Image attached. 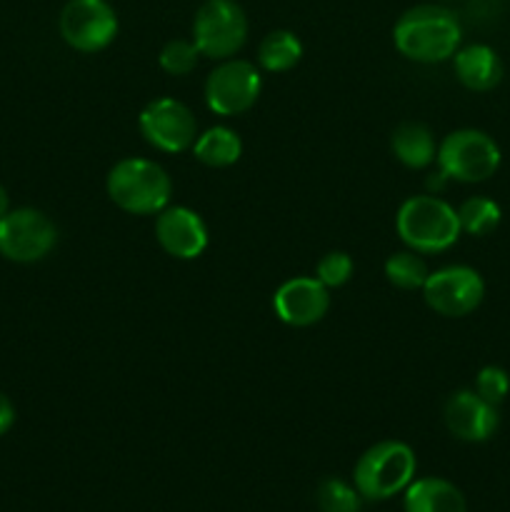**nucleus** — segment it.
<instances>
[{"mask_svg":"<svg viewBox=\"0 0 510 512\" xmlns=\"http://www.w3.org/2000/svg\"><path fill=\"white\" fill-rule=\"evenodd\" d=\"M395 48L415 63H443L453 58L463 40L458 18L443 5H415L393 28Z\"/></svg>","mask_w":510,"mask_h":512,"instance_id":"1","label":"nucleus"},{"mask_svg":"<svg viewBox=\"0 0 510 512\" xmlns=\"http://www.w3.org/2000/svg\"><path fill=\"white\" fill-rule=\"evenodd\" d=\"M395 228L400 240L410 250L423 255L443 253L453 248L460 238L458 210L438 195H413L400 205L395 215Z\"/></svg>","mask_w":510,"mask_h":512,"instance_id":"2","label":"nucleus"},{"mask_svg":"<svg viewBox=\"0 0 510 512\" xmlns=\"http://www.w3.org/2000/svg\"><path fill=\"white\" fill-rule=\"evenodd\" d=\"M108 195L130 215H158L170 205L173 183L163 165L145 158H123L110 168Z\"/></svg>","mask_w":510,"mask_h":512,"instance_id":"3","label":"nucleus"},{"mask_svg":"<svg viewBox=\"0 0 510 512\" xmlns=\"http://www.w3.org/2000/svg\"><path fill=\"white\" fill-rule=\"evenodd\" d=\"M415 468H418V460L408 443L383 440L365 450L355 463V488L363 495V500H388L405 493V488L415 480Z\"/></svg>","mask_w":510,"mask_h":512,"instance_id":"4","label":"nucleus"},{"mask_svg":"<svg viewBox=\"0 0 510 512\" xmlns=\"http://www.w3.org/2000/svg\"><path fill=\"white\" fill-rule=\"evenodd\" d=\"M438 168L448 180L483 183L500 168V148L488 133L475 128L455 130L438 145Z\"/></svg>","mask_w":510,"mask_h":512,"instance_id":"5","label":"nucleus"},{"mask_svg":"<svg viewBox=\"0 0 510 512\" xmlns=\"http://www.w3.org/2000/svg\"><path fill=\"white\" fill-rule=\"evenodd\" d=\"M248 40V18L235 0H205L193 20V43L210 60H228Z\"/></svg>","mask_w":510,"mask_h":512,"instance_id":"6","label":"nucleus"},{"mask_svg":"<svg viewBox=\"0 0 510 512\" xmlns=\"http://www.w3.org/2000/svg\"><path fill=\"white\" fill-rule=\"evenodd\" d=\"M58 243V228L35 208L8 210L0 218V255L13 263H38Z\"/></svg>","mask_w":510,"mask_h":512,"instance_id":"7","label":"nucleus"},{"mask_svg":"<svg viewBox=\"0 0 510 512\" xmlns=\"http://www.w3.org/2000/svg\"><path fill=\"white\" fill-rule=\"evenodd\" d=\"M263 90L260 70L250 60L228 58L205 80V103L215 115H240L253 108Z\"/></svg>","mask_w":510,"mask_h":512,"instance_id":"8","label":"nucleus"},{"mask_svg":"<svg viewBox=\"0 0 510 512\" xmlns=\"http://www.w3.org/2000/svg\"><path fill=\"white\" fill-rule=\"evenodd\" d=\"M58 25L65 43L78 53H98L118 35V15L108 0H68Z\"/></svg>","mask_w":510,"mask_h":512,"instance_id":"9","label":"nucleus"},{"mask_svg":"<svg viewBox=\"0 0 510 512\" xmlns=\"http://www.w3.org/2000/svg\"><path fill=\"white\" fill-rule=\"evenodd\" d=\"M423 298L428 308L443 318H463L483 303L485 283L478 270L468 265H448L428 275Z\"/></svg>","mask_w":510,"mask_h":512,"instance_id":"10","label":"nucleus"},{"mask_svg":"<svg viewBox=\"0 0 510 512\" xmlns=\"http://www.w3.org/2000/svg\"><path fill=\"white\" fill-rule=\"evenodd\" d=\"M140 133L163 153H183L198 138V120L193 110L175 98H158L143 108L138 118Z\"/></svg>","mask_w":510,"mask_h":512,"instance_id":"11","label":"nucleus"},{"mask_svg":"<svg viewBox=\"0 0 510 512\" xmlns=\"http://www.w3.org/2000/svg\"><path fill=\"white\" fill-rule=\"evenodd\" d=\"M330 293L318 278H290L275 290L273 310L290 328H310L328 315Z\"/></svg>","mask_w":510,"mask_h":512,"instance_id":"12","label":"nucleus"},{"mask_svg":"<svg viewBox=\"0 0 510 512\" xmlns=\"http://www.w3.org/2000/svg\"><path fill=\"white\" fill-rule=\"evenodd\" d=\"M155 238L160 248L178 260H195L208 248V228L195 210L168 205L155 218Z\"/></svg>","mask_w":510,"mask_h":512,"instance_id":"13","label":"nucleus"},{"mask_svg":"<svg viewBox=\"0 0 510 512\" xmlns=\"http://www.w3.org/2000/svg\"><path fill=\"white\" fill-rule=\"evenodd\" d=\"M443 418L450 435L463 443H485L493 438L500 425L498 408L480 398L475 390H458L450 395Z\"/></svg>","mask_w":510,"mask_h":512,"instance_id":"14","label":"nucleus"},{"mask_svg":"<svg viewBox=\"0 0 510 512\" xmlns=\"http://www.w3.org/2000/svg\"><path fill=\"white\" fill-rule=\"evenodd\" d=\"M453 68L460 83L475 93H488L503 80V60L490 45L475 43L468 48H458L453 55Z\"/></svg>","mask_w":510,"mask_h":512,"instance_id":"15","label":"nucleus"},{"mask_svg":"<svg viewBox=\"0 0 510 512\" xmlns=\"http://www.w3.org/2000/svg\"><path fill=\"white\" fill-rule=\"evenodd\" d=\"M405 512H468V503L450 480L420 478L405 488Z\"/></svg>","mask_w":510,"mask_h":512,"instance_id":"16","label":"nucleus"},{"mask_svg":"<svg viewBox=\"0 0 510 512\" xmlns=\"http://www.w3.org/2000/svg\"><path fill=\"white\" fill-rule=\"evenodd\" d=\"M390 150L405 168L423 170L438 158V143L423 123H403L393 130Z\"/></svg>","mask_w":510,"mask_h":512,"instance_id":"17","label":"nucleus"},{"mask_svg":"<svg viewBox=\"0 0 510 512\" xmlns=\"http://www.w3.org/2000/svg\"><path fill=\"white\" fill-rule=\"evenodd\" d=\"M193 155L208 168H228V165L238 163L243 155V140L233 128L215 125L195 138Z\"/></svg>","mask_w":510,"mask_h":512,"instance_id":"18","label":"nucleus"},{"mask_svg":"<svg viewBox=\"0 0 510 512\" xmlns=\"http://www.w3.org/2000/svg\"><path fill=\"white\" fill-rule=\"evenodd\" d=\"M303 58V43L290 30H273L260 40L258 63L268 73H285Z\"/></svg>","mask_w":510,"mask_h":512,"instance_id":"19","label":"nucleus"},{"mask_svg":"<svg viewBox=\"0 0 510 512\" xmlns=\"http://www.w3.org/2000/svg\"><path fill=\"white\" fill-rule=\"evenodd\" d=\"M500 218H503L500 205L495 200L483 198V195H473V198H468L458 208L460 230L468 235H475V238H483V235H490L493 230H498Z\"/></svg>","mask_w":510,"mask_h":512,"instance_id":"20","label":"nucleus"},{"mask_svg":"<svg viewBox=\"0 0 510 512\" xmlns=\"http://www.w3.org/2000/svg\"><path fill=\"white\" fill-rule=\"evenodd\" d=\"M428 275V265L415 250H400V253H393L385 260V278L400 290H423Z\"/></svg>","mask_w":510,"mask_h":512,"instance_id":"21","label":"nucleus"},{"mask_svg":"<svg viewBox=\"0 0 510 512\" xmlns=\"http://www.w3.org/2000/svg\"><path fill=\"white\" fill-rule=\"evenodd\" d=\"M315 500H318L320 512H360L363 508V495L358 493V488L338 478L323 480Z\"/></svg>","mask_w":510,"mask_h":512,"instance_id":"22","label":"nucleus"},{"mask_svg":"<svg viewBox=\"0 0 510 512\" xmlns=\"http://www.w3.org/2000/svg\"><path fill=\"white\" fill-rule=\"evenodd\" d=\"M200 50L193 40H170V43L163 45L158 55L160 68L165 70L168 75H188L193 73L195 65H198Z\"/></svg>","mask_w":510,"mask_h":512,"instance_id":"23","label":"nucleus"},{"mask_svg":"<svg viewBox=\"0 0 510 512\" xmlns=\"http://www.w3.org/2000/svg\"><path fill=\"white\" fill-rule=\"evenodd\" d=\"M355 263L348 253L343 250H330L315 265V278L325 285V288H340L353 278Z\"/></svg>","mask_w":510,"mask_h":512,"instance_id":"24","label":"nucleus"},{"mask_svg":"<svg viewBox=\"0 0 510 512\" xmlns=\"http://www.w3.org/2000/svg\"><path fill=\"white\" fill-rule=\"evenodd\" d=\"M475 393L498 408L510 393L508 373H505L503 368H498V365H485V368L478 373V378H475Z\"/></svg>","mask_w":510,"mask_h":512,"instance_id":"25","label":"nucleus"},{"mask_svg":"<svg viewBox=\"0 0 510 512\" xmlns=\"http://www.w3.org/2000/svg\"><path fill=\"white\" fill-rule=\"evenodd\" d=\"M15 423V405L10 403V398L5 393H0V438L13 428Z\"/></svg>","mask_w":510,"mask_h":512,"instance_id":"26","label":"nucleus"},{"mask_svg":"<svg viewBox=\"0 0 510 512\" xmlns=\"http://www.w3.org/2000/svg\"><path fill=\"white\" fill-rule=\"evenodd\" d=\"M10 210V200H8V193H5V188L0 185V218H3L5 213Z\"/></svg>","mask_w":510,"mask_h":512,"instance_id":"27","label":"nucleus"}]
</instances>
